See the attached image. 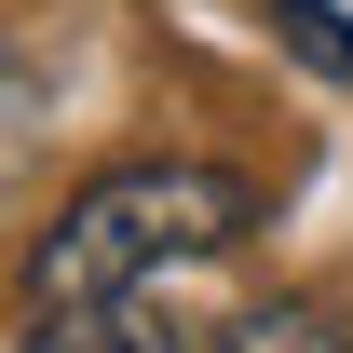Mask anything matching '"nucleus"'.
<instances>
[{"label": "nucleus", "instance_id": "obj_5", "mask_svg": "<svg viewBox=\"0 0 353 353\" xmlns=\"http://www.w3.org/2000/svg\"><path fill=\"white\" fill-rule=\"evenodd\" d=\"M28 109H41V82H28V54H14V41H0V136H14V123H28Z\"/></svg>", "mask_w": 353, "mask_h": 353}, {"label": "nucleus", "instance_id": "obj_2", "mask_svg": "<svg viewBox=\"0 0 353 353\" xmlns=\"http://www.w3.org/2000/svg\"><path fill=\"white\" fill-rule=\"evenodd\" d=\"M28 353H190V340L136 299H82V312H28Z\"/></svg>", "mask_w": 353, "mask_h": 353}, {"label": "nucleus", "instance_id": "obj_3", "mask_svg": "<svg viewBox=\"0 0 353 353\" xmlns=\"http://www.w3.org/2000/svg\"><path fill=\"white\" fill-rule=\"evenodd\" d=\"M218 353H353V326L326 299H259V312H231Z\"/></svg>", "mask_w": 353, "mask_h": 353}, {"label": "nucleus", "instance_id": "obj_4", "mask_svg": "<svg viewBox=\"0 0 353 353\" xmlns=\"http://www.w3.org/2000/svg\"><path fill=\"white\" fill-rule=\"evenodd\" d=\"M272 28H285L326 82H353V28H340V0H272Z\"/></svg>", "mask_w": 353, "mask_h": 353}, {"label": "nucleus", "instance_id": "obj_1", "mask_svg": "<svg viewBox=\"0 0 353 353\" xmlns=\"http://www.w3.org/2000/svg\"><path fill=\"white\" fill-rule=\"evenodd\" d=\"M259 231V190L231 163H109L82 176L54 231L28 245V312H82V299H136L176 259H231Z\"/></svg>", "mask_w": 353, "mask_h": 353}]
</instances>
